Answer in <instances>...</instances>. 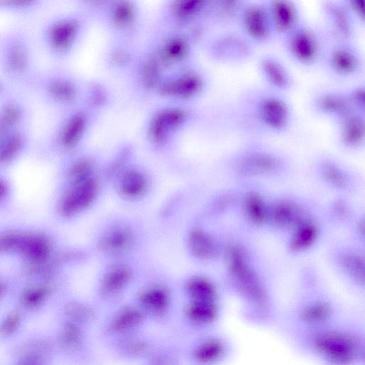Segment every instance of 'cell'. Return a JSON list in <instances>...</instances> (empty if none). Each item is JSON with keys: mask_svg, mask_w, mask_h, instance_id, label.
I'll return each mask as SVG.
<instances>
[{"mask_svg": "<svg viewBox=\"0 0 365 365\" xmlns=\"http://www.w3.org/2000/svg\"><path fill=\"white\" fill-rule=\"evenodd\" d=\"M293 347L317 365H365V327L342 317L326 326L287 334Z\"/></svg>", "mask_w": 365, "mask_h": 365, "instance_id": "1", "label": "cell"}, {"mask_svg": "<svg viewBox=\"0 0 365 365\" xmlns=\"http://www.w3.org/2000/svg\"><path fill=\"white\" fill-rule=\"evenodd\" d=\"M231 286L241 299L240 318L247 324L260 329L277 326L280 319L265 285L247 264L243 252L232 246L228 252Z\"/></svg>", "mask_w": 365, "mask_h": 365, "instance_id": "2", "label": "cell"}, {"mask_svg": "<svg viewBox=\"0 0 365 365\" xmlns=\"http://www.w3.org/2000/svg\"><path fill=\"white\" fill-rule=\"evenodd\" d=\"M37 71L32 41L23 27L0 31V76L12 86L29 88Z\"/></svg>", "mask_w": 365, "mask_h": 365, "instance_id": "3", "label": "cell"}, {"mask_svg": "<svg viewBox=\"0 0 365 365\" xmlns=\"http://www.w3.org/2000/svg\"><path fill=\"white\" fill-rule=\"evenodd\" d=\"M29 89L32 90L48 108L69 109L78 96V84L68 71L58 67L37 69Z\"/></svg>", "mask_w": 365, "mask_h": 365, "instance_id": "4", "label": "cell"}, {"mask_svg": "<svg viewBox=\"0 0 365 365\" xmlns=\"http://www.w3.org/2000/svg\"><path fill=\"white\" fill-rule=\"evenodd\" d=\"M80 31L78 18L72 14L48 17L38 31L40 43L46 53L56 60L66 58L73 48Z\"/></svg>", "mask_w": 365, "mask_h": 365, "instance_id": "5", "label": "cell"}, {"mask_svg": "<svg viewBox=\"0 0 365 365\" xmlns=\"http://www.w3.org/2000/svg\"><path fill=\"white\" fill-rule=\"evenodd\" d=\"M235 343L226 334L216 329L202 333L190 348L195 365H225L232 359Z\"/></svg>", "mask_w": 365, "mask_h": 365, "instance_id": "6", "label": "cell"}, {"mask_svg": "<svg viewBox=\"0 0 365 365\" xmlns=\"http://www.w3.org/2000/svg\"><path fill=\"white\" fill-rule=\"evenodd\" d=\"M78 112H69L47 131L42 146L53 151H66L75 147L80 138L82 117Z\"/></svg>", "mask_w": 365, "mask_h": 365, "instance_id": "7", "label": "cell"}, {"mask_svg": "<svg viewBox=\"0 0 365 365\" xmlns=\"http://www.w3.org/2000/svg\"><path fill=\"white\" fill-rule=\"evenodd\" d=\"M31 111L26 101L14 91L0 99V140L11 132L29 126Z\"/></svg>", "mask_w": 365, "mask_h": 365, "instance_id": "8", "label": "cell"}, {"mask_svg": "<svg viewBox=\"0 0 365 365\" xmlns=\"http://www.w3.org/2000/svg\"><path fill=\"white\" fill-rule=\"evenodd\" d=\"M188 323L203 333L215 330L222 318L219 302L190 300L185 309Z\"/></svg>", "mask_w": 365, "mask_h": 365, "instance_id": "9", "label": "cell"}, {"mask_svg": "<svg viewBox=\"0 0 365 365\" xmlns=\"http://www.w3.org/2000/svg\"><path fill=\"white\" fill-rule=\"evenodd\" d=\"M98 193V185L91 178L77 185L63 197L61 210L66 215H73L89 206Z\"/></svg>", "mask_w": 365, "mask_h": 365, "instance_id": "10", "label": "cell"}, {"mask_svg": "<svg viewBox=\"0 0 365 365\" xmlns=\"http://www.w3.org/2000/svg\"><path fill=\"white\" fill-rule=\"evenodd\" d=\"M146 314L139 307L127 306L118 309L109 319L108 332L116 336L131 334L144 323Z\"/></svg>", "mask_w": 365, "mask_h": 365, "instance_id": "11", "label": "cell"}, {"mask_svg": "<svg viewBox=\"0 0 365 365\" xmlns=\"http://www.w3.org/2000/svg\"><path fill=\"white\" fill-rule=\"evenodd\" d=\"M29 126L16 130L0 141V165H7L18 159L31 143Z\"/></svg>", "mask_w": 365, "mask_h": 365, "instance_id": "12", "label": "cell"}, {"mask_svg": "<svg viewBox=\"0 0 365 365\" xmlns=\"http://www.w3.org/2000/svg\"><path fill=\"white\" fill-rule=\"evenodd\" d=\"M170 295L160 286H153L143 290L139 295V307L147 314L163 318L168 312Z\"/></svg>", "mask_w": 365, "mask_h": 365, "instance_id": "13", "label": "cell"}, {"mask_svg": "<svg viewBox=\"0 0 365 365\" xmlns=\"http://www.w3.org/2000/svg\"><path fill=\"white\" fill-rule=\"evenodd\" d=\"M271 217L276 225L285 229L297 227L307 221L302 210L291 201L277 203L272 210Z\"/></svg>", "mask_w": 365, "mask_h": 365, "instance_id": "14", "label": "cell"}, {"mask_svg": "<svg viewBox=\"0 0 365 365\" xmlns=\"http://www.w3.org/2000/svg\"><path fill=\"white\" fill-rule=\"evenodd\" d=\"M279 167V162L274 157L264 154H251L242 158L239 165V172L245 176H254L271 173Z\"/></svg>", "mask_w": 365, "mask_h": 365, "instance_id": "15", "label": "cell"}, {"mask_svg": "<svg viewBox=\"0 0 365 365\" xmlns=\"http://www.w3.org/2000/svg\"><path fill=\"white\" fill-rule=\"evenodd\" d=\"M185 289L190 300L219 302L216 286L206 277L200 276L190 277L185 282Z\"/></svg>", "mask_w": 365, "mask_h": 365, "instance_id": "16", "label": "cell"}, {"mask_svg": "<svg viewBox=\"0 0 365 365\" xmlns=\"http://www.w3.org/2000/svg\"><path fill=\"white\" fill-rule=\"evenodd\" d=\"M189 246L192 254L199 259H214L218 254V246L215 239L201 230H192L189 237Z\"/></svg>", "mask_w": 365, "mask_h": 365, "instance_id": "17", "label": "cell"}, {"mask_svg": "<svg viewBox=\"0 0 365 365\" xmlns=\"http://www.w3.org/2000/svg\"><path fill=\"white\" fill-rule=\"evenodd\" d=\"M261 115L264 122L275 129L282 128L288 119V108L286 104L276 98L265 99L261 106Z\"/></svg>", "mask_w": 365, "mask_h": 365, "instance_id": "18", "label": "cell"}, {"mask_svg": "<svg viewBox=\"0 0 365 365\" xmlns=\"http://www.w3.org/2000/svg\"><path fill=\"white\" fill-rule=\"evenodd\" d=\"M147 187L146 177L142 173L133 170L125 172L118 183V189L122 195L131 199L141 196Z\"/></svg>", "mask_w": 365, "mask_h": 365, "instance_id": "19", "label": "cell"}, {"mask_svg": "<svg viewBox=\"0 0 365 365\" xmlns=\"http://www.w3.org/2000/svg\"><path fill=\"white\" fill-rule=\"evenodd\" d=\"M44 0H0V14L28 17L41 11Z\"/></svg>", "mask_w": 365, "mask_h": 365, "instance_id": "20", "label": "cell"}, {"mask_svg": "<svg viewBox=\"0 0 365 365\" xmlns=\"http://www.w3.org/2000/svg\"><path fill=\"white\" fill-rule=\"evenodd\" d=\"M292 51L301 61H309L317 53V42L315 36L309 31L298 32L292 40Z\"/></svg>", "mask_w": 365, "mask_h": 365, "instance_id": "21", "label": "cell"}, {"mask_svg": "<svg viewBox=\"0 0 365 365\" xmlns=\"http://www.w3.org/2000/svg\"><path fill=\"white\" fill-rule=\"evenodd\" d=\"M118 349L123 356L132 359L145 357L152 353L150 342L143 337L131 334L121 336Z\"/></svg>", "mask_w": 365, "mask_h": 365, "instance_id": "22", "label": "cell"}, {"mask_svg": "<svg viewBox=\"0 0 365 365\" xmlns=\"http://www.w3.org/2000/svg\"><path fill=\"white\" fill-rule=\"evenodd\" d=\"M130 271L125 266H117L109 270L102 282V289L106 294H115L130 282Z\"/></svg>", "mask_w": 365, "mask_h": 365, "instance_id": "23", "label": "cell"}, {"mask_svg": "<svg viewBox=\"0 0 365 365\" xmlns=\"http://www.w3.org/2000/svg\"><path fill=\"white\" fill-rule=\"evenodd\" d=\"M340 263L343 269L352 281L359 287H363L365 282L364 261L363 258L354 252H347L340 257Z\"/></svg>", "mask_w": 365, "mask_h": 365, "instance_id": "24", "label": "cell"}, {"mask_svg": "<svg viewBox=\"0 0 365 365\" xmlns=\"http://www.w3.org/2000/svg\"><path fill=\"white\" fill-rule=\"evenodd\" d=\"M318 235L317 227L310 222L306 221L297 227L291 242L292 252H301L309 248L316 241Z\"/></svg>", "mask_w": 365, "mask_h": 365, "instance_id": "25", "label": "cell"}, {"mask_svg": "<svg viewBox=\"0 0 365 365\" xmlns=\"http://www.w3.org/2000/svg\"><path fill=\"white\" fill-rule=\"evenodd\" d=\"M245 26L248 33L256 38H264L268 34V26L263 10L257 6L250 7L245 14Z\"/></svg>", "mask_w": 365, "mask_h": 365, "instance_id": "26", "label": "cell"}, {"mask_svg": "<svg viewBox=\"0 0 365 365\" xmlns=\"http://www.w3.org/2000/svg\"><path fill=\"white\" fill-rule=\"evenodd\" d=\"M364 123L362 118L357 115H349L343 125V141L349 146L359 145L364 140Z\"/></svg>", "mask_w": 365, "mask_h": 365, "instance_id": "27", "label": "cell"}, {"mask_svg": "<svg viewBox=\"0 0 365 365\" xmlns=\"http://www.w3.org/2000/svg\"><path fill=\"white\" fill-rule=\"evenodd\" d=\"M245 207L250 220L256 224L264 223L268 217L266 205L257 192H250L245 198Z\"/></svg>", "mask_w": 365, "mask_h": 365, "instance_id": "28", "label": "cell"}, {"mask_svg": "<svg viewBox=\"0 0 365 365\" xmlns=\"http://www.w3.org/2000/svg\"><path fill=\"white\" fill-rule=\"evenodd\" d=\"M272 11L274 21L281 29H289L295 21V9L288 1H275L272 6Z\"/></svg>", "mask_w": 365, "mask_h": 365, "instance_id": "29", "label": "cell"}, {"mask_svg": "<svg viewBox=\"0 0 365 365\" xmlns=\"http://www.w3.org/2000/svg\"><path fill=\"white\" fill-rule=\"evenodd\" d=\"M319 107L324 111L331 113L346 114L349 113V104L343 97L328 94L321 97L318 101Z\"/></svg>", "mask_w": 365, "mask_h": 365, "instance_id": "30", "label": "cell"}, {"mask_svg": "<svg viewBox=\"0 0 365 365\" xmlns=\"http://www.w3.org/2000/svg\"><path fill=\"white\" fill-rule=\"evenodd\" d=\"M61 343L66 348H78L82 342V334L79 326L71 322L65 323L59 334Z\"/></svg>", "mask_w": 365, "mask_h": 365, "instance_id": "31", "label": "cell"}, {"mask_svg": "<svg viewBox=\"0 0 365 365\" xmlns=\"http://www.w3.org/2000/svg\"><path fill=\"white\" fill-rule=\"evenodd\" d=\"M263 70L269 81L279 88H284L288 84V77L284 69L272 59H264L262 62Z\"/></svg>", "mask_w": 365, "mask_h": 365, "instance_id": "32", "label": "cell"}, {"mask_svg": "<svg viewBox=\"0 0 365 365\" xmlns=\"http://www.w3.org/2000/svg\"><path fill=\"white\" fill-rule=\"evenodd\" d=\"M332 63L337 71L348 73L356 68L357 61L350 52L346 50H338L333 54Z\"/></svg>", "mask_w": 365, "mask_h": 365, "instance_id": "33", "label": "cell"}, {"mask_svg": "<svg viewBox=\"0 0 365 365\" xmlns=\"http://www.w3.org/2000/svg\"><path fill=\"white\" fill-rule=\"evenodd\" d=\"M129 234L123 230H115L106 235L103 241L106 250L119 251L130 242Z\"/></svg>", "mask_w": 365, "mask_h": 365, "instance_id": "34", "label": "cell"}, {"mask_svg": "<svg viewBox=\"0 0 365 365\" xmlns=\"http://www.w3.org/2000/svg\"><path fill=\"white\" fill-rule=\"evenodd\" d=\"M323 175L334 186L344 189L347 187L348 180L342 171L331 163H324L322 167Z\"/></svg>", "mask_w": 365, "mask_h": 365, "instance_id": "35", "label": "cell"}, {"mask_svg": "<svg viewBox=\"0 0 365 365\" xmlns=\"http://www.w3.org/2000/svg\"><path fill=\"white\" fill-rule=\"evenodd\" d=\"M66 314L72 323L79 324L87 322L90 318L92 313L85 306L81 304H71L66 308Z\"/></svg>", "mask_w": 365, "mask_h": 365, "instance_id": "36", "label": "cell"}, {"mask_svg": "<svg viewBox=\"0 0 365 365\" xmlns=\"http://www.w3.org/2000/svg\"><path fill=\"white\" fill-rule=\"evenodd\" d=\"M47 290L44 288H35L24 292L22 302L28 307L38 306L46 296Z\"/></svg>", "mask_w": 365, "mask_h": 365, "instance_id": "37", "label": "cell"}, {"mask_svg": "<svg viewBox=\"0 0 365 365\" xmlns=\"http://www.w3.org/2000/svg\"><path fill=\"white\" fill-rule=\"evenodd\" d=\"M21 317L17 312L8 315L0 324V334L9 336L12 334L20 325Z\"/></svg>", "mask_w": 365, "mask_h": 365, "instance_id": "38", "label": "cell"}, {"mask_svg": "<svg viewBox=\"0 0 365 365\" xmlns=\"http://www.w3.org/2000/svg\"><path fill=\"white\" fill-rule=\"evenodd\" d=\"M151 356L148 365H176L175 357L169 352H160L149 355Z\"/></svg>", "mask_w": 365, "mask_h": 365, "instance_id": "39", "label": "cell"}, {"mask_svg": "<svg viewBox=\"0 0 365 365\" xmlns=\"http://www.w3.org/2000/svg\"><path fill=\"white\" fill-rule=\"evenodd\" d=\"M334 17L338 29L342 34H346L349 31V23L344 11L341 9H336L334 10Z\"/></svg>", "mask_w": 365, "mask_h": 365, "instance_id": "40", "label": "cell"}, {"mask_svg": "<svg viewBox=\"0 0 365 365\" xmlns=\"http://www.w3.org/2000/svg\"><path fill=\"white\" fill-rule=\"evenodd\" d=\"M24 349V351L21 352L23 356L26 359H34L42 354L43 347L38 343H34L29 344Z\"/></svg>", "mask_w": 365, "mask_h": 365, "instance_id": "41", "label": "cell"}, {"mask_svg": "<svg viewBox=\"0 0 365 365\" xmlns=\"http://www.w3.org/2000/svg\"><path fill=\"white\" fill-rule=\"evenodd\" d=\"M13 91L12 85L0 76V99Z\"/></svg>", "mask_w": 365, "mask_h": 365, "instance_id": "42", "label": "cell"}, {"mask_svg": "<svg viewBox=\"0 0 365 365\" xmlns=\"http://www.w3.org/2000/svg\"><path fill=\"white\" fill-rule=\"evenodd\" d=\"M353 99L356 103L363 106L364 103V90L362 88L356 89L353 93Z\"/></svg>", "mask_w": 365, "mask_h": 365, "instance_id": "43", "label": "cell"}, {"mask_svg": "<svg viewBox=\"0 0 365 365\" xmlns=\"http://www.w3.org/2000/svg\"><path fill=\"white\" fill-rule=\"evenodd\" d=\"M351 6L355 11L356 13L358 14L359 16L363 17L364 16V5L363 2L359 0H355L351 1Z\"/></svg>", "mask_w": 365, "mask_h": 365, "instance_id": "44", "label": "cell"}, {"mask_svg": "<svg viewBox=\"0 0 365 365\" xmlns=\"http://www.w3.org/2000/svg\"><path fill=\"white\" fill-rule=\"evenodd\" d=\"M6 191V187L3 183L0 182V197L2 196Z\"/></svg>", "mask_w": 365, "mask_h": 365, "instance_id": "45", "label": "cell"}, {"mask_svg": "<svg viewBox=\"0 0 365 365\" xmlns=\"http://www.w3.org/2000/svg\"><path fill=\"white\" fill-rule=\"evenodd\" d=\"M3 291H4V287L1 284H0V295L1 294Z\"/></svg>", "mask_w": 365, "mask_h": 365, "instance_id": "46", "label": "cell"}, {"mask_svg": "<svg viewBox=\"0 0 365 365\" xmlns=\"http://www.w3.org/2000/svg\"><path fill=\"white\" fill-rule=\"evenodd\" d=\"M25 365H34V364H26Z\"/></svg>", "mask_w": 365, "mask_h": 365, "instance_id": "47", "label": "cell"}]
</instances>
